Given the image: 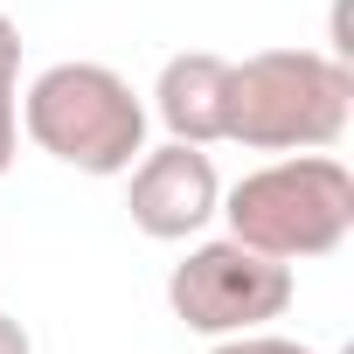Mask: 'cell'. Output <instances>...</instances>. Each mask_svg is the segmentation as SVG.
Returning a JSON list of instances; mask_svg holds the SVG:
<instances>
[{
  "instance_id": "obj_9",
  "label": "cell",
  "mask_w": 354,
  "mask_h": 354,
  "mask_svg": "<svg viewBox=\"0 0 354 354\" xmlns=\"http://www.w3.org/2000/svg\"><path fill=\"white\" fill-rule=\"evenodd\" d=\"M0 354H35V340H28V326L15 313H0Z\"/></svg>"
},
{
  "instance_id": "obj_6",
  "label": "cell",
  "mask_w": 354,
  "mask_h": 354,
  "mask_svg": "<svg viewBox=\"0 0 354 354\" xmlns=\"http://www.w3.org/2000/svg\"><path fill=\"white\" fill-rule=\"evenodd\" d=\"M153 111L181 146H216L230 125V56H216V49L167 56V70L153 84Z\"/></svg>"
},
{
  "instance_id": "obj_5",
  "label": "cell",
  "mask_w": 354,
  "mask_h": 354,
  "mask_svg": "<svg viewBox=\"0 0 354 354\" xmlns=\"http://www.w3.org/2000/svg\"><path fill=\"white\" fill-rule=\"evenodd\" d=\"M125 174H132L125 209H132V223H139L153 243H181V236L209 230V223H216V209H223L216 160H209L202 146L167 139L160 153H139Z\"/></svg>"
},
{
  "instance_id": "obj_1",
  "label": "cell",
  "mask_w": 354,
  "mask_h": 354,
  "mask_svg": "<svg viewBox=\"0 0 354 354\" xmlns=\"http://www.w3.org/2000/svg\"><path fill=\"white\" fill-rule=\"evenodd\" d=\"M354 70L326 49H257L230 63V125L223 139L250 153H326L347 132Z\"/></svg>"
},
{
  "instance_id": "obj_4",
  "label": "cell",
  "mask_w": 354,
  "mask_h": 354,
  "mask_svg": "<svg viewBox=\"0 0 354 354\" xmlns=\"http://www.w3.org/2000/svg\"><path fill=\"white\" fill-rule=\"evenodd\" d=\"M167 306L181 326L223 340V333H250L264 319H278L292 306V264L223 236V243H195L167 278Z\"/></svg>"
},
{
  "instance_id": "obj_8",
  "label": "cell",
  "mask_w": 354,
  "mask_h": 354,
  "mask_svg": "<svg viewBox=\"0 0 354 354\" xmlns=\"http://www.w3.org/2000/svg\"><path fill=\"white\" fill-rule=\"evenodd\" d=\"M209 354H313V347H299V340H285V333H223Z\"/></svg>"
},
{
  "instance_id": "obj_2",
  "label": "cell",
  "mask_w": 354,
  "mask_h": 354,
  "mask_svg": "<svg viewBox=\"0 0 354 354\" xmlns=\"http://www.w3.org/2000/svg\"><path fill=\"white\" fill-rule=\"evenodd\" d=\"M216 216L230 223L236 243H250L278 264L326 257L354 230V174L333 153H292V160H271V167L243 174Z\"/></svg>"
},
{
  "instance_id": "obj_3",
  "label": "cell",
  "mask_w": 354,
  "mask_h": 354,
  "mask_svg": "<svg viewBox=\"0 0 354 354\" xmlns=\"http://www.w3.org/2000/svg\"><path fill=\"white\" fill-rule=\"evenodd\" d=\"M28 139L77 174H125L146 153V104L104 63H49L21 97Z\"/></svg>"
},
{
  "instance_id": "obj_7",
  "label": "cell",
  "mask_w": 354,
  "mask_h": 354,
  "mask_svg": "<svg viewBox=\"0 0 354 354\" xmlns=\"http://www.w3.org/2000/svg\"><path fill=\"white\" fill-rule=\"evenodd\" d=\"M21 153V28L0 15V174Z\"/></svg>"
}]
</instances>
